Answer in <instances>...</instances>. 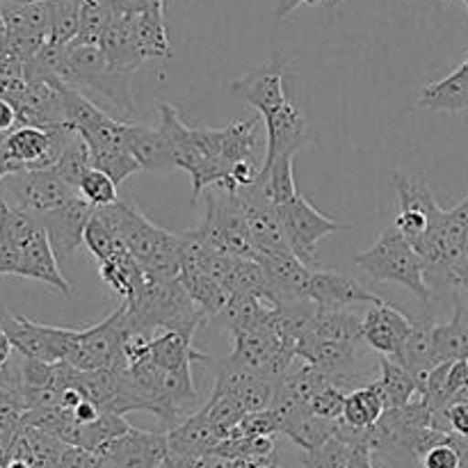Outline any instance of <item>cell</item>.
I'll use <instances>...</instances> for the list:
<instances>
[{
	"mask_svg": "<svg viewBox=\"0 0 468 468\" xmlns=\"http://www.w3.org/2000/svg\"><path fill=\"white\" fill-rule=\"evenodd\" d=\"M55 468H58V466H55Z\"/></svg>",
	"mask_w": 468,
	"mask_h": 468,
	"instance_id": "56",
	"label": "cell"
},
{
	"mask_svg": "<svg viewBox=\"0 0 468 468\" xmlns=\"http://www.w3.org/2000/svg\"><path fill=\"white\" fill-rule=\"evenodd\" d=\"M0 183H3V176H0Z\"/></svg>",
	"mask_w": 468,
	"mask_h": 468,
	"instance_id": "55",
	"label": "cell"
},
{
	"mask_svg": "<svg viewBox=\"0 0 468 468\" xmlns=\"http://www.w3.org/2000/svg\"><path fill=\"white\" fill-rule=\"evenodd\" d=\"M114 16H137L144 9H149V5L154 0H101Z\"/></svg>",
	"mask_w": 468,
	"mask_h": 468,
	"instance_id": "47",
	"label": "cell"
},
{
	"mask_svg": "<svg viewBox=\"0 0 468 468\" xmlns=\"http://www.w3.org/2000/svg\"><path fill=\"white\" fill-rule=\"evenodd\" d=\"M91 215H94V208L85 199L76 197L69 204H64L62 208L39 218L59 263H67L76 254L78 247L85 245V229L90 224Z\"/></svg>",
	"mask_w": 468,
	"mask_h": 468,
	"instance_id": "16",
	"label": "cell"
},
{
	"mask_svg": "<svg viewBox=\"0 0 468 468\" xmlns=\"http://www.w3.org/2000/svg\"><path fill=\"white\" fill-rule=\"evenodd\" d=\"M268 128V151H265V163L283 158V155H295L302 146L309 142V122L302 114L292 101H288L283 108L263 119Z\"/></svg>",
	"mask_w": 468,
	"mask_h": 468,
	"instance_id": "20",
	"label": "cell"
},
{
	"mask_svg": "<svg viewBox=\"0 0 468 468\" xmlns=\"http://www.w3.org/2000/svg\"><path fill=\"white\" fill-rule=\"evenodd\" d=\"M286 59L277 58L272 62H265L261 67L250 69L242 78H238L231 85V96L250 103L261 117H270L279 108L288 103V96L283 91V71H286Z\"/></svg>",
	"mask_w": 468,
	"mask_h": 468,
	"instance_id": "14",
	"label": "cell"
},
{
	"mask_svg": "<svg viewBox=\"0 0 468 468\" xmlns=\"http://www.w3.org/2000/svg\"><path fill=\"white\" fill-rule=\"evenodd\" d=\"M16 277L41 282L67 297L73 292L71 283L64 279L62 270H59V261L55 256L53 247H50L44 224L21 245V261H18Z\"/></svg>",
	"mask_w": 468,
	"mask_h": 468,
	"instance_id": "19",
	"label": "cell"
},
{
	"mask_svg": "<svg viewBox=\"0 0 468 468\" xmlns=\"http://www.w3.org/2000/svg\"><path fill=\"white\" fill-rule=\"evenodd\" d=\"M133 425L128 423L123 416L119 414H101L94 423H87L78 428V437L73 446L85 448L90 452H99L105 443L114 441L117 437H123V434L131 430Z\"/></svg>",
	"mask_w": 468,
	"mask_h": 468,
	"instance_id": "35",
	"label": "cell"
},
{
	"mask_svg": "<svg viewBox=\"0 0 468 468\" xmlns=\"http://www.w3.org/2000/svg\"><path fill=\"white\" fill-rule=\"evenodd\" d=\"M99 274L117 295H122V300H131L146 286L144 270L137 263L135 256L128 251L126 245L117 254L110 256L108 261L99 263Z\"/></svg>",
	"mask_w": 468,
	"mask_h": 468,
	"instance_id": "29",
	"label": "cell"
},
{
	"mask_svg": "<svg viewBox=\"0 0 468 468\" xmlns=\"http://www.w3.org/2000/svg\"><path fill=\"white\" fill-rule=\"evenodd\" d=\"M346 398H347V393L343 391L341 387H336V384H332V387H327L324 391H320L318 396L311 400L309 410H311V414L320 416V419L341 420L343 410H346Z\"/></svg>",
	"mask_w": 468,
	"mask_h": 468,
	"instance_id": "45",
	"label": "cell"
},
{
	"mask_svg": "<svg viewBox=\"0 0 468 468\" xmlns=\"http://www.w3.org/2000/svg\"><path fill=\"white\" fill-rule=\"evenodd\" d=\"M0 324L7 332L14 350L26 359L44 361V364H64L73 341V327H50L37 324L21 315H0Z\"/></svg>",
	"mask_w": 468,
	"mask_h": 468,
	"instance_id": "10",
	"label": "cell"
},
{
	"mask_svg": "<svg viewBox=\"0 0 468 468\" xmlns=\"http://www.w3.org/2000/svg\"><path fill=\"white\" fill-rule=\"evenodd\" d=\"M384 411H387V405H384L382 393L378 391L373 382L368 387H361L356 391L347 393L341 420L355 430H370L379 423Z\"/></svg>",
	"mask_w": 468,
	"mask_h": 468,
	"instance_id": "34",
	"label": "cell"
},
{
	"mask_svg": "<svg viewBox=\"0 0 468 468\" xmlns=\"http://www.w3.org/2000/svg\"><path fill=\"white\" fill-rule=\"evenodd\" d=\"M256 261L261 263L265 279H268L270 297H272L274 306L297 300H309L314 272H311V268L304 261H300L292 254V250L265 251V254L256 256Z\"/></svg>",
	"mask_w": 468,
	"mask_h": 468,
	"instance_id": "13",
	"label": "cell"
},
{
	"mask_svg": "<svg viewBox=\"0 0 468 468\" xmlns=\"http://www.w3.org/2000/svg\"><path fill=\"white\" fill-rule=\"evenodd\" d=\"M135 39L144 59L169 58L167 26H165V0H154L149 9L135 16Z\"/></svg>",
	"mask_w": 468,
	"mask_h": 468,
	"instance_id": "31",
	"label": "cell"
},
{
	"mask_svg": "<svg viewBox=\"0 0 468 468\" xmlns=\"http://www.w3.org/2000/svg\"><path fill=\"white\" fill-rule=\"evenodd\" d=\"M85 247L90 250L91 259L96 261V265H99L103 263V261H108L112 254H117V251L123 247V242L119 240V238L105 227L103 219L94 213L85 229Z\"/></svg>",
	"mask_w": 468,
	"mask_h": 468,
	"instance_id": "41",
	"label": "cell"
},
{
	"mask_svg": "<svg viewBox=\"0 0 468 468\" xmlns=\"http://www.w3.org/2000/svg\"><path fill=\"white\" fill-rule=\"evenodd\" d=\"M224 439L227 437L210 423L204 407H201L197 414H192L190 419L183 420L178 428L167 432V446L172 455L204 457L213 455L215 448H218Z\"/></svg>",
	"mask_w": 468,
	"mask_h": 468,
	"instance_id": "21",
	"label": "cell"
},
{
	"mask_svg": "<svg viewBox=\"0 0 468 468\" xmlns=\"http://www.w3.org/2000/svg\"><path fill=\"white\" fill-rule=\"evenodd\" d=\"M452 318L460 320L468 332V300H460V297H455V314H452Z\"/></svg>",
	"mask_w": 468,
	"mask_h": 468,
	"instance_id": "51",
	"label": "cell"
},
{
	"mask_svg": "<svg viewBox=\"0 0 468 468\" xmlns=\"http://www.w3.org/2000/svg\"><path fill=\"white\" fill-rule=\"evenodd\" d=\"M297 359L306 361V364L315 366V368L324 370L329 375L355 373L356 346L320 341V338H314L306 334L297 343Z\"/></svg>",
	"mask_w": 468,
	"mask_h": 468,
	"instance_id": "25",
	"label": "cell"
},
{
	"mask_svg": "<svg viewBox=\"0 0 468 468\" xmlns=\"http://www.w3.org/2000/svg\"><path fill=\"white\" fill-rule=\"evenodd\" d=\"M114 14L105 7L101 0H82L80 7V26H78L76 39L71 41L73 46H101L105 30H108L110 21Z\"/></svg>",
	"mask_w": 468,
	"mask_h": 468,
	"instance_id": "37",
	"label": "cell"
},
{
	"mask_svg": "<svg viewBox=\"0 0 468 468\" xmlns=\"http://www.w3.org/2000/svg\"><path fill=\"white\" fill-rule=\"evenodd\" d=\"M352 455H355V446L341 441L338 437H332L318 451L304 452L302 464H304V468H347Z\"/></svg>",
	"mask_w": 468,
	"mask_h": 468,
	"instance_id": "43",
	"label": "cell"
},
{
	"mask_svg": "<svg viewBox=\"0 0 468 468\" xmlns=\"http://www.w3.org/2000/svg\"><path fill=\"white\" fill-rule=\"evenodd\" d=\"M50 7V37L48 41L69 46L78 35L80 26L82 0H48Z\"/></svg>",
	"mask_w": 468,
	"mask_h": 468,
	"instance_id": "38",
	"label": "cell"
},
{
	"mask_svg": "<svg viewBox=\"0 0 468 468\" xmlns=\"http://www.w3.org/2000/svg\"><path fill=\"white\" fill-rule=\"evenodd\" d=\"M149 356L158 368L167 370V373H178V370H192V361H206L210 359L204 352L192 347V338L178 332H158L151 338Z\"/></svg>",
	"mask_w": 468,
	"mask_h": 468,
	"instance_id": "27",
	"label": "cell"
},
{
	"mask_svg": "<svg viewBox=\"0 0 468 468\" xmlns=\"http://www.w3.org/2000/svg\"><path fill=\"white\" fill-rule=\"evenodd\" d=\"M126 306V329L155 336L158 332H178L195 338L204 327L208 315L190 300L178 279L155 282L146 277V286L131 300H122Z\"/></svg>",
	"mask_w": 468,
	"mask_h": 468,
	"instance_id": "2",
	"label": "cell"
},
{
	"mask_svg": "<svg viewBox=\"0 0 468 468\" xmlns=\"http://www.w3.org/2000/svg\"><path fill=\"white\" fill-rule=\"evenodd\" d=\"M411 327H414V318L405 315L393 304L382 302L366 314L364 343L387 359H398L410 338Z\"/></svg>",
	"mask_w": 468,
	"mask_h": 468,
	"instance_id": "17",
	"label": "cell"
},
{
	"mask_svg": "<svg viewBox=\"0 0 468 468\" xmlns=\"http://www.w3.org/2000/svg\"><path fill=\"white\" fill-rule=\"evenodd\" d=\"M192 238L206 245L208 250L222 256L256 261L254 242L247 229L245 210L238 192H227L213 187L206 199V219L199 229L190 231Z\"/></svg>",
	"mask_w": 468,
	"mask_h": 468,
	"instance_id": "6",
	"label": "cell"
},
{
	"mask_svg": "<svg viewBox=\"0 0 468 468\" xmlns=\"http://www.w3.org/2000/svg\"><path fill=\"white\" fill-rule=\"evenodd\" d=\"M7 3H14V5H41V3H48V0H7Z\"/></svg>",
	"mask_w": 468,
	"mask_h": 468,
	"instance_id": "52",
	"label": "cell"
},
{
	"mask_svg": "<svg viewBox=\"0 0 468 468\" xmlns=\"http://www.w3.org/2000/svg\"><path fill=\"white\" fill-rule=\"evenodd\" d=\"M18 117H16V110H14L12 103L0 99V133H7L12 128H16Z\"/></svg>",
	"mask_w": 468,
	"mask_h": 468,
	"instance_id": "49",
	"label": "cell"
},
{
	"mask_svg": "<svg viewBox=\"0 0 468 468\" xmlns=\"http://www.w3.org/2000/svg\"><path fill=\"white\" fill-rule=\"evenodd\" d=\"M420 468H464V439L446 434L425 452Z\"/></svg>",
	"mask_w": 468,
	"mask_h": 468,
	"instance_id": "44",
	"label": "cell"
},
{
	"mask_svg": "<svg viewBox=\"0 0 468 468\" xmlns=\"http://www.w3.org/2000/svg\"><path fill=\"white\" fill-rule=\"evenodd\" d=\"M123 338H126V306L122 302L117 311L101 320L99 324L73 332L64 364L82 373L128 368V361L123 356Z\"/></svg>",
	"mask_w": 468,
	"mask_h": 468,
	"instance_id": "7",
	"label": "cell"
},
{
	"mask_svg": "<svg viewBox=\"0 0 468 468\" xmlns=\"http://www.w3.org/2000/svg\"><path fill=\"white\" fill-rule=\"evenodd\" d=\"M96 455L117 468H160L169 455L167 434L131 428L123 437L105 443Z\"/></svg>",
	"mask_w": 468,
	"mask_h": 468,
	"instance_id": "15",
	"label": "cell"
},
{
	"mask_svg": "<svg viewBox=\"0 0 468 468\" xmlns=\"http://www.w3.org/2000/svg\"><path fill=\"white\" fill-rule=\"evenodd\" d=\"M78 195H80V199H85L91 208H108V206L119 201L117 183H114L108 174L94 167L82 176L80 186H78Z\"/></svg>",
	"mask_w": 468,
	"mask_h": 468,
	"instance_id": "40",
	"label": "cell"
},
{
	"mask_svg": "<svg viewBox=\"0 0 468 468\" xmlns=\"http://www.w3.org/2000/svg\"><path fill=\"white\" fill-rule=\"evenodd\" d=\"M204 411L210 419V423H213L224 437H229V434H231L247 416V410L240 405V400L231 396L215 398V400H210L208 398V402L204 405Z\"/></svg>",
	"mask_w": 468,
	"mask_h": 468,
	"instance_id": "42",
	"label": "cell"
},
{
	"mask_svg": "<svg viewBox=\"0 0 468 468\" xmlns=\"http://www.w3.org/2000/svg\"><path fill=\"white\" fill-rule=\"evenodd\" d=\"M7 181L9 192L18 199L16 208L44 218L53 210L62 208L71 199H76L78 190H73L55 169H39V172H23L3 178Z\"/></svg>",
	"mask_w": 468,
	"mask_h": 468,
	"instance_id": "12",
	"label": "cell"
},
{
	"mask_svg": "<svg viewBox=\"0 0 468 468\" xmlns=\"http://www.w3.org/2000/svg\"><path fill=\"white\" fill-rule=\"evenodd\" d=\"M338 3H341V0H279L274 14H277V18H286L288 14L295 12L300 5H329V7H334V5Z\"/></svg>",
	"mask_w": 468,
	"mask_h": 468,
	"instance_id": "48",
	"label": "cell"
},
{
	"mask_svg": "<svg viewBox=\"0 0 468 468\" xmlns=\"http://www.w3.org/2000/svg\"><path fill=\"white\" fill-rule=\"evenodd\" d=\"M105 227L128 247L144 274L155 282H172L181 274V236L155 227L131 201L96 208Z\"/></svg>",
	"mask_w": 468,
	"mask_h": 468,
	"instance_id": "1",
	"label": "cell"
},
{
	"mask_svg": "<svg viewBox=\"0 0 468 468\" xmlns=\"http://www.w3.org/2000/svg\"><path fill=\"white\" fill-rule=\"evenodd\" d=\"M14 352H16V350H14V346H12V341H9L7 332H5L3 324H0V368H5V366L12 361Z\"/></svg>",
	"mask_w": 468,
	"mask_h": 468,
	"instance_id": "50",
	"label": "cell"
},
{
	"mask_svg": "<svg viewBox=\"0 0 468 468\" xmlns=\"http://www.w3.org/2000/svg\"><path fill=\"white\" fill-rule=\"evenodd\" d=\"M355 263L364 272H368L375 282H391L405 286L411 295L419 297L425 304H432L434 291L428 282L425 263L405 236L388 227L379 233L378 242L370 250L359 251Z\"/></svg>",
	"mask_w": 468,
	"mask_h": 468,
	"instance_id": "4",
	"label": "cell"
},
{
	"mask_svg": "<svg viewBox=\"0 0 468 468\" xmlns=\"http://www.w3.org/2000/svg\"><path fill=\"white\" fill-rule=\"evenodd\" d=\"M375 387L382 393V400L388 410H402L411 400L420 396L419 382L410 375V370L402 368L398 361L384 356L379 364V375L375 378Z\"/></svg>",
	"mask_w": 468,
	"mask_h": 468,
	"instance_id": "32",
	"label": "cell"
},
{
	"mask_svg": "<svg viewBox=\"0 0 468 468\" xmlns=\"http://www.w3.org/2000/svg\"><path fill=\"white\" fill-rule=\"evenodd\" d=\"M309 300L318 309L343 311L355 304H382V297L375 295L366 286H361L355 277L334 272V270H318L311 277Z\"/></svg>",
	"mask_w": 468,
	"mask_h": 468,
	"instance_id": "18",
	"label": "cell"
},
{
	"mask_svg": "<svg viewBox=\"0 0 468 468\" xmlns=\"http://www.w3.org/2000/svg\"><path fill=\"white\" fill-rule=\"evenodd\" d=\"M448 288H451V291L455 292V297H460V300H468V247L464 254H462V259L457 261L455 268H452Z\"/></svg>",
	"mask_w": 468,
	"mask_h": 468,
	"instance_id": "46",
	"label": "cell"
},
{
	"mask_svg": "<svg viewBox=\"0 0 468 468\" xmlns=\"http://www.w3.org/2000/svg\"><path fill=\"white\" fill-rule=\"evenodd\" d=\"M53 169L64 178V181L69 183V186L73 187V190H78L82 176H85V174L91 169L90 149H87V142L82 140L78 133H73L71 142H69L67 149H64V154H62V158L58 160V165H55Z\"/></svg>",
	"mask_w": 468,
	"mask_h": 468,
	"instance_id": "39",
	"label": "cell"
},
{
	"mask_svg": "<svg viewBox=\"0 0 468 468\" xmlns=\"http://www.w3.org/2000/svg\"><path fill=\"white\" fill-rule=\"evenodd\" d=\"M99 48L103 50L105 59L119 71L135 73L140 64L146 62L135 39V16H114Z\"/></svg>",
	"mask_w": 468,
	"mask_h": 468,
	"instance_id": "23",
	"label": "cell"
},
{
	"mask_svg": "<svg viewBox=\"0 0 468 468\" xmlns=\"http://www.w3.org/2000/svg\"><path fill=\"white\" fill-rule=\"evenodd\" d=\"M5 37H7V27H5L3 14H0V44H3V41H5Z\"/></svg>",
	"mask_w": 468,
	"mask_h": 468,
	"instance_id": "53",
	"label": "cell"
},
{
	"mask_svg": "<svg viewBox=\"0 0 468 468\" xmlns=\"http://www.w3.org/2000/svg\"><path fill=\"white\" fill-rule=\"evenodd\" d=\"M309 336L320 341L347 343V346L359 347L364 343V320L352 311H324L318 309L314 323L309 327ZM304 334V336H306Z\"/></svg>",
	"mask_w": 468,
	"mask_h": 468,
	"instance_id": "30",
	"label": "cell"
},
{
	"mask_svg": "<svg viewBox=\"0 0 468 468\" xmlns=\"http://www.w3.org/2000/svg\"><path fill=\"white\" fill-rule=\"evenodd\" d=\"M419 105L432 112H460L468 110V55L464 62L441 80L432 82L420 94Z\"/></svg>",
	"mask_w": 468,
	"mask_h": 468,
	"instance_id": "26",
	"label": "cell"
},
{
	"mask_svg": "<svg viewBox=\"0 0 468 468\" xmlns=\"http://www.w3.org/2000/svg\"><path fill=\"white\" fill-rule=\"evenodd\" d=\"M279 219H282L283 233H286L288 247L292 254L306 265L315 263V250L324 238L334 236V233L347 231V224L336 222L329 215L320 213L306 197L297 195L295 199L288 201L286 206L277 208Z\"/></svg>",
	"mask_w": 468,
	"mask_h": 468,
	"instance_id": "8",
	"label": "cell"
},
{
	"mask_svg": "<svg viewBox=\"0 0 468 468\" xmlns=\"http://www.w3.org/2000/svg\"><path fill=\"white\" fill-rule=\"evenodd\" d=\"M250 468H282V466H279V462H268V464H259V466L250 464Z\"/></svg>",
	"mask_w": 468,
	"mask_h": 468,
	"instance_id": "54",
	"label": "cell"
},
{
	"mask_svg": "<svg viewBox=\"0 0 468 468\" xmlns=\"http://www.w3.org/2000/svg\"><path fill=\"white\" fill-rule=\"evenodd\" d=\"M432 346H434V359H437V366L468 359L466 327L457 318H452L451 323L446 324H437L432 334Z\"/></svg>",
	"mask_w": 468,
	"mask_h": 468,
	"instance_id": "36",
	"label": "cell"
},
{
	"mask_svg": "<svg viewBox=\"0 0 468 468\" xmlns=\"http://www.w3.org/2000/svg\"><path fill=\"white\" fill-rule=\"evenodd\" d=\"M178 282L186 288L190 300L195 302L208 318H219L233 297L222 283H218L215 279H210L208 274H204L201 270L195 268H181Z\"/></svg>",
	"mask_w": 468,
	"mask_h": 468,
	"instance_id": "33",
	"label": "cell"
},
{
	"mask_svg": "<svg viewBox=\"0 0 468 468\" xmlns=\"http://www.w3.org/2000/svg\"><path fill=\"white\" fill-rule=\"evenodd\" d=\"M279 423H282V437L291 439L304 452H314L323 448L329 439L336 437L338 428V420L320 419V416L311 414V410L283 416V419H279Z\"/></svg>",
	"mask_w": 468,
	"mask_h": 468,
	"instance_id": "28",
	"label": "cell"
},
{
	"mask_svg": "<svg viewBox=\"0 0 468 468\" xmlns=\"http://www.w3.org/2000/svg\"><path fill=\"white\" fill-rule=\"evenodd\" d=\"M73 128L69 123L50 128L16 126L0 133V176L7 178L23 172L53 169L71 142Z\"/></svg>",
	"mask_w": 468,
	"mask_h": 468,
	"instance_id": "5",
	"label": "cell"
},
{
	"mask_svg": "<svg viewBox=\"0 0 468 468\" xmlns=\"http://www.w3.org/2000/svg\"><path fill=\"white\" fill-rule=\"evenodd\" d=\"M391 178L398 192V201H400V213H398L393 227L411 245H416L419 240H423L432 224L441 218L443 208L434 199L423 174H419V176L393 174Z\"/></svg>",
	"mask_w": 468,
	"mask_h": 468,
	"instance_id": "11",
	"label": "cell"
},
{
	"mask_svg": "<svg viewBox=\"0 0 468 468\" xmlns=\"http://www.w3.org/2000/svg\"><path fill=\"white\" fill-rule=\"evenodd\" d=\"M133 76L114 69L105 59L99 46H73L67 48V69L62 82L71 90L80 91L90 99V94L101 96L108 105H112L123 117L135 114V99H133Z\"/></svg>",
	"mask_w": 468,
	"mask_h": 468,
	"instance_id": "3",
	"label": "cell"
},
{
	"mask_svg": "<svg viewBox=\"0 0 468 468\" xmlns=\"http://www.w3.org/2000/svg\"><path fill=\"white\" fill-rule=\"evenodd\" d=\"M160 133L167 140L169 149H172L174 165L178 169H186L192 178V201L199 199V195L208 187L218 186L213 167H210L208 158L204 151L199 149L195 137V128L186 126L183 119L178 117L176 108L169 103L160 105Z\"/></svg>",
	"mask_w": 468,
	"mask_h": 468,
	"instance_id": "9",
	"label": "cell"
},
{
	"mask_svg": "<svg viewBox=\"0 0 468 468\" xmlns=\"http://www.w3.org/2000/svg\"><path fill=\"white\" fill-rule=\"evenodd\" d=\"M437 323H434L432 314H423L414 318V327H411L410 338H407L405 347H402L400 356L393 361L410 370L411 378L419 382L420 393H423L428 375L437 368V359H434V346H432V334Z\"/></svg>",
	"mask_w": 468,
	"mask_h": 468,
	"instance_id": "22",
	"label": "cell"
},
{
	"mask_svg": "<svg viewBox=\"0 0 468 468\" xmlns=\"http://www.w3.org/2000/svg\"><path fill=\"white\" fill-rule=\"evenodd\" d=\"M126 146L133 158L137 160L146 172H172L176 169L172 158L167 140L160 133V128L140 126V123H128L126 128Z\"/></svg>",
	"mask_w": 468,
	"mask_h": 468,
	"instance_id": "24",
	"label": "cell"
}]
</instances>
